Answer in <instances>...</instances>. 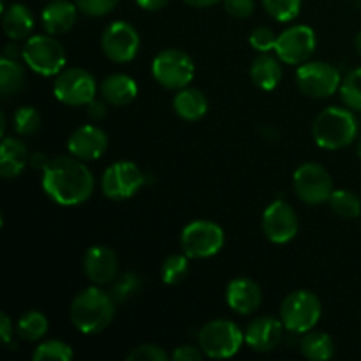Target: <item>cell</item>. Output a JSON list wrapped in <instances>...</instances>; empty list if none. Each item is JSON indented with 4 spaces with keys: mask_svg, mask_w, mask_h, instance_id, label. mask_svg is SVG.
<instances>
[{
    "mask_svg": "<svg viewBox=\"0 0 361 361\" xmlns=\"http://www.w3.org/2000/svg\"><path fill=\"white\" fill-rule=\"evenodd\" d=\"M94 175L74 155L51 159L42 169V189L62 207H76L85 203L94 192Z\"/></svg>",
    "mask_w": 361,
    "mask_h": 361,
    "instance_id": "6da1fadb",
    "label": "cell"
},
{
    "mask_svg": "<svg viewBox=\"0 0 361 361\" xmlns=\"http://www.w3.org/2000/svg\"><path fill=\"white\" fill-rule=\"evenodd\" d=\"M115 300L99 288L83 289L71 303V321L85 335L101 334L115 316Z\"/></svg>",
    "mask_w": 361,
    "mask_h": 361,
    "instance_id": "7a4b0ae2",
    "label": "cell"
},
{
    "mask_svg": "<svg viewBox=\"0 0 361 361\" xmlns=\"http://www.w3.org/2000/svg\"><path fill=\"white\" fill-rule=\"evenodd\" d=\"M358 134V122L351 109L331 106L321 111L312 123L314 141L324 150L349 147Z\"/></svg>",
    "mask_w": 361,
    "mask_h": 361,
    "instance_id": "3957f363",
    "label": "cell"
},
{
    "mask_svg": "<svg viewBox=\"0 0 361 361\" xmlns=\"http://www.w3.org/2000/svg\"><path fill=\"white\" fill-rule=\"evenodd\" d=\"M245 334L233 321L215 319L204 324L197 334V344L204 356L212 360L233 358L242 348Z\"/></svg>",
    "mask_w": 361,
    "mask_h": 361,
    "instance_id": "277c9868",
    "label": "cell"
},
{
    "mask_svg": "<svg viewBox=\"0 0 361 361\" xmlns=\"http://www.w3.org/2000/svg\"><path fill=\"white\" fill-rule=\"evenodd\" d=\"M23 60L41 76H56L66 66V49L59 39L48 35H32L23 44Z\"/></svg>",
    "mask_w": 361,
    "mask_h": 361,
    "instance_id": "5b68a950",
    "label": "cell"
},
{
    "mask_svg": "<svg viewBox=\"0 0 361 361\" xmlns=\"http://www.w3.org/2000/svg\"><path fill=\"white\" fill-rule=\"evenodd\" d=\"M323 307L314 293L300 289L286 296L281 307V321L291 334H307L321 319Z\"/></svg>",
    "mask_w": 361,
    "mask_h": 361,
    "instance_id": "8992f818",
    "label": "cell"
},
{
    "mask_svg": "<svg viewBox=\"0 0 361 361\" xmlns=\"http://www.w3.org/2000/svg\"><path fill=\"white\" fill-rule=\"evenodd\" d=\"M152 74L168 90H182L192 81L194 62L182 49H164L152 62Z\"/></svg>",
    "mask_w": 361,
    "mask_h": 361,
    "instance_id": "52a82bcc",
    "label": "cell"
},
{
    "mask_svg": "<svg viewBox=\"0 0 361 361\" xmlns=\"http://www.w3.org/2000/svg\"><path fill=\"white\" fill-rule=\"evenodd\" d=\"M224 247V231L212 221H194L182 231L183 254L190 259H207Z\"/></svg>",
    "mask_w": 361,
    "mask_h": 361,
    "instance_id": "ba28073f",
    "label": "cell"
},
{
    "mask_svg": "<svg viewBox=\"0 0 361 361\" xmlns=\"http://www.w3.org/2000/svg\"><path fill=\"white\" fill-rule=\"evenodd\" d=\"M341 71L326 62H305L296 71V85L307 97L324 99L341 88Z\"/></svg>",
    "mask_w": 361,
    "mask_h": 361,
    "instance_id": "9c48e42d",
    "label": "cell"
},
{
    "mask_svg": "<svg viewBox=\"0 0 361 361\" xmlns=\"http://www.w3.org/2000/svg\"><path fill=\"white\" fill-rule=\"evenodd\" d=\"M53 94L62 104L87 106L97 94V81L88 71L71 67L56 76Z\"/></svg>",
    "mask_w": 361,
    "mask_h": 361,
    "instance_id": "30bf717a",
    "label": "cell"
},
{
    "mask_svg": "<svg viewBox=\"0 0 361 361\" xmlns=\"http://www.w3.org/2000/svg\"><path fill=\"white\" fill-rule=\"evenodd\" d=\"M296 194L307 204H321L330 200L334 182L326 169L316 162H305L293 175Z\"/></svg>",
    "mask_w": 361,
    "mask_h": 361,
    "instance_id": "8fae6325",
    "label": "cell"
},
{
    "mask_svg": "<svg viewBox=\"0 0 361 361\" xmlns=\"http://www.w3.org/2000/svg\"><path fill=\"white\" fill-rule=\"evenodd\" d=\"M145 183L141 169L130 161H118L109 166L101 180V190L109 200H129Z\"/></svg>",
    "mask_w": 361,
    "mask_h": 361,
    "instance_id": "7c38bea8",
    "label": "cell"
},
{
    "mask_svg": "<svg viewBox=\"0 0 361 361\" xmlns=\"http://www.w3.org/2000/svg\"><path fill=\"white\" fill-rule=\"evenodd\" d=\"M101 46L104 55L116 63L130 62L140 51V35L127 21H113L102 32Z\"/></svg>",
    "mask_w": 361,
    "mask_h": 361,
    "instance_id": "4fadbf2b",
    "label": "cell"
},
{
    "mask_svg": "<svg viewBox=\"0 0 361 361\" xmlns=\"http://www.w3.org/2000/svg\"><path fill=\"white\" fill-rule=\"evenodd\" d=\"M316 49V34L307 25H295L282 32L275 44L279 59L289 66H302Z\"/></svg>",
    "mask_w": 361,
    "mask_h": 361,
    "instance_id": "5bb4252c",
    "label": "cell"
},
{
    "mask_svg": "<svg viewBox=\"0 0 361 361\" xmlns=\"http://www.w3.org/2000/svg\"><path fill=\"white\" fill-rule=\"evenodd\" d=\"M263 231L274 243L291 242L298 235L296 212L286 201H274L263 214Z\"/></svg>",
    "mask_w": 361,
    "mask_h": 361,
    "instance_id": "9a60e30c",
    "label": "cell"
},
{
    "mask_svg": "<svg viewBox=\"0 0 361 361\" xmlns=\"http://www.w3.org/2000/svg\"><path fill=\"white\" fill-rule=\"evenodd\" d=\"M83 271L95 286L111 284L118 277V259L109 247L94 245L85 252Z\"/></svg>",
    "mask_w": 361,
    "mask_h": 361,
    "instance_id": "2e32d148",
    "label": "cell"
},
{
    "mask_svg": "<svg viewBox=\"0 0 361 361\" xmlns=\"http://www.w3.org/2000/svg\"><path fill=\"white\" fill-rule=\"evenodd\" d=\"M67 148L80 161H97L108 148V136L97 126H81L71 134Z\"/></svg>",
    "mask_w": 361,
    "mask_h": 361,
    "instance_id": "e0dca14e",
    "label": "cell"
},
{
    "mask_svg": "<svg viewBox=\"0 0 361 361\" xmlns=\"http://www.w3.org/2000/svg\"><path fill=\"white\" fill-rule=\"evenodd\" d=\"M263 300L261 288L254 281L247 277H238L229 282L226 291V302L229 309L235 310L240 316H250L256 312Z\"/></svg>",
    "mask_w": 361,
    "mask_h": 361,
    "instance_id": "ac0fdd59",
    "label": "cell"
},
{
    "mask_svg": "<svg viewBox=\"0 0 361 361\" xmlns=\"http://www.w3.org/2000/svg\"><path fill=\"white\" fill-rule=\"evenodd\" d=\"M284 324L275 317H257L247 326L245 342L257 353L274 351L282 341Z\"/></svg>",
    "mask_w": 361,
    "mask_h": 361,
    "instance_id": "d6986e66",
    "label": "cell"
},
{
    "mask_svg": "<svg viewBox=\"0 0 361 361\" xmlns=\"http://www.w3.org/2000/svg\"><path fill=\"white\" fill-rule=\"evenodd\" d=\"M78 6L69 0H51L42 9V27L48 34L62 35L74 27L78 20Z\"/></svg>",
    "mask_w": 361,
    "mask_h": 361,
    "instance_id": "ffe728a7",
    "label": "cell"
},
{
    "mask_svg": "<svg viewBox=\"0 0 361 361\" xmlns=\"http://www.w3.org/2000/svg\"><path fill=\"white\" fill-rule=\"evenodd\" d=\"M30 155L23 141L16 137H4L0 145V175L6 180H14L27 168Z\"/></svg>",
    "mask_w": 361,
    "mask_h": 361,
    "instance_id": "44dd1931",
    "label": "cell"
},
{
    "mask_svg": "<svg viewBox=\"0 0 361 361\" xmlns=\"http://www.w3.org/2000/svg\"><path fill=\"white\" fill-rule=\"evenodd\" d=\"M99 92H101L102 99H104L108 104L113 106H122L130 104V102L136 99L137 95V85L136 81L130 76L122 73H115L106 76L104 80L99 85Z\"/></svg>",
    "mask_w": 361,
    "mask_h": 361,
    "instance_id": "7402d4cb",
    "label": "cell"
},
{
    "mask_svg": "<svg viewBox=\"0 0 361 361\" xmlns=\"http://www.w3.org/2000/svg\"><path fill=\"white\" fill-rule=\"evenodd\" d=\"M2 13V28L13 41H23L34 30V16L23 4H11Z\"/></svg>",
    "mask_w": 361,
    "mask_h": 361,
    "instance_id": "603a6c76",
    "label": "cell"
},
{
    "mask_svg": "<svg viewBox=\"0 0 361 361\" xmlns=\"http://www.w3.org/2000/svg\"><path fill=\"white\" fill-rule=\"evenodd\" d=\"M279 60H281L279 56L275 59L270 53H261L254 59L252 66H250V80L257 88L267 92L277 88L282 80V67Z\"/></svg>",
    "mask_w": 361,
    "mask_h": 361,
    "instance_id": "cb8c5ba5",
    "label": "cell"
},
{
    "mask_svg": "<svg viewBox=\"0 0 361 361\" xmlns=\"http://www.w3.org/2000/svg\"><path fill=\"white\" fill-rule=\"evenodd\" d=\"M173 108L180 118L187 122H197L208 111V99L197 88H182L173 99Z\"/></svg>",
    "mask_w": 361,
    "mask_h": 361,
    "instance_id": "d4e9b609",
    "label": "cell"
},
{
    "mask_svg": "<svg viewBox=\"0 0 361 361\" xmlns=\"http://www.w3.org/2000/svg\"><path fill=\"white\" fill-rule=\"evenodd\" d=\"M300 351L307 360L326 361L335 355V342L324 331H307L300 342Z\"/></svg>",
    "mask_w": 361,
    "mask_h": 361,
    "instance_id": "484cf974",
    "label": "cell"
},
{
    "mask_svg": "<svg viewBox=\"0 0 361 361\" xmlns=\"http://www.w3.org/2000/svg\"><path fill=\"white\" fill-rule=\"evenodd\" d=\"M16 334L25 342L41 341L48 334V319H46L44 314L37 312V310L25 312L18 321Z\"/></svg>",
    "mask_w": 361,
    "mask_h": 361,
    "instance_id": "4316f807",
    "label": "cell"
},
{
    "mask_svg": "<svg viewBox=\"0 0 361 361\" xmlns=\"http://www.w3.org/2000/svg\"><path fill=\"white\" fill-rule=\"evenodd\" d=\"M25 85V69L16 62L4 56L0 60V92L4 95H13L20 92Z\"/></svg>",
    "mask_w": 361,
    "mask_h": 361,
    "instance_id": "83f0119b",
    "label": "cell"
},
{
    "mask_svg": "<svg viewBox=\"0 0 361 361\" xmlns=\"http://www.w3.org/2000/svg\"><path fill=\"white\" fill-rule=\"evenodd\" d=\"M328 203H330L334 214H337L342 219H356L361 215V200L353 190H334Z\"/></svg>",
    "mask_w": 361,
    "mask_h": 361,
    "instance_id": "f1b7e54d",
    "label": "cell"
},
{
    "mask_svg": "<svg viewBox=\"0 0 361 361\" xmlns=\"http://www.w3.org/2000/svg\"><path fill=\"white\" fill-rule=\"evenodd\" d=\"M189 259L190 257L187 254H173V256L166 257L161 267L162 282L175 286L185 281V277L189 275Z\"/></svg>",
    "mask_w": 361,
    "mask_h": 361,
    "instance_id": "f546056e",
    "label": "cell"
},
{
    "mask_svg": "<svg viewBox=\"0 0 361 361\" xmlns=\"http://www.w3.org/2000/svg\"><path fill=\"white\" fill-rule=\"evenodd\" d=\"M141 286H143V282H141V279L134 271H126V274H122L111 282V288H109L108 293L115 300L116 305H120V303L127 302L134 295H137Z\"/></svg>",
    "mask_w": 361,
    "mask_h": 361,
    "instance_id": "4dcf8cb0",
    "label": "cell"
},
{
    "mask_svg": "<svg viewBox=\"0 0 361 361\" xmlns=\"http://www.w3.org/2000/svg\"><path fill=\"white\" fill-rule=\"evenodd\" d=\"M74 353L69 344L62 341H46L35 348L34 361H71Z\"/></svg>",
    "mask_w": 361,
    "mask_h": 361,
    "instance_id": "1f68e13d",
    "label": "cell"
},
{
    "mask_svg": "<svg viewBox=\"0 0 361 361\" xmlns=\"http://www.w3.org/2000/svg\"><path fill=\"white\" fill-rule=\"evenodd\" d=\"M341 97L353 111H361V67L351 71L341 83Z\"/></svg>",
    "mask_w": 361,
    "mask_h": 361,
    "instance_id": "d6a6232c",
    "label": "cell"
},
{
    "mask_svg": "<svg viewBox=\"0 0 361 361\" xmlns=\"http://www.w3.org/2000/svg\"><path fill=\"white\" fill-rule=\"evenodd\" d=\"M13 126L20 136H32L41 129V115L32 106H21L14 111Z\"/></svg>",
    "mask_w": 361,
    "mask_h": 361,
    "instance_id": "836d02e7",
    "label": "cell"
},
{
    "mask_svg": "<svg viewBox=\"0 0 361 361\" xmlns=\"http://www.w3.org/2000/svg\"><path fill=\"white\" fill-rule=\"evenodd\" d=\"M263 7L274 20L286 23L298 16L302 0H263Z\"/></svg>",
    "mask_w": 361,
    "mask_h": 361,
    "instance_id": "e575fe53",
    "label": "cell"
},
{
    "mask_svg": "<svg viewBox=\"0 0 361 361\" xmlns=\"http://www.w3.org/2000/svg\"><path fill=\"white\" fill-rule=\"evenodd\" d=\"M279 35H275V32L268 27H259L256 30H252L250 34L249 42L256 51L259 53H268L274 49L275 51V44H277Z\"/></svg>",
    "mask_w": 361,
    "mask_h": 361,
    "instance_id": "d590c367",
    "label": "cell"
},
{
    "mask_svg": "<svg viewBox=\"0 0 361 361\" xmlns=\"http://www.w3.org/2000/svg\"><path fill=\"white\" fill-rule=\"evenodd\" d=\"M120 0H76L78 9L87 16H104L109 14Z\"/></svg>",
    "mask_w": 361,
    "mask_h": 361,
    "instance_id": "8d00e7d4",
    "label": "cell"
},
{
    "mask_svg": "<svg viewBox=\"0 0 361 361\" xmlns=\"http://www.w3.org/2000/svg\"><path fill=\"white\" fill-rule=\"evenodd\" d=\"M168 358V353L154 344L137 345V348H134L133 351L127 355V360L129 361H166Z\"/></svg>",
    "mask_w": 361,
    "mask_h": 361,
    "instance_id": "74e56055",
    "label": "cell"
},
{
    "mask_svg": "<svg viewBox=\"0 0 361 361\" xmlns=\"http://www.w3.org/2000/svg\"><path fill=\"white\" fill-rule=\"evenodd\" d=\"M222 2H224L226 13L231 14L233 18H238V20L249 18L256 7L254 0H222Z\"/></svg>",
    "mask_w": 361,
    "mask_h": 361,
    "instance_id": "f35d334b",
    "label": "cell"
},
{
    "mask_svg": "<svg viewBox=\"0 0 361 361\" xmlns=\"http://www.w3.org/2000/svg\"><path fill=\"white\" fill-rule=\"evenodd\" d=\"M171 358L175 361H200L203 358V351L194 348V345H180L175 349Z\"/></svg>",
    "mask_w": 361,
    "mask_h": 361,
    "instance_id": "ab89813d",
    "label": "cell"
},
{
    "mask_svg": "<svg viewBox=\"0 0 361 361\" xmlns=\"http://www.w3.org/2000/svg\"><path fill=\"white\" fill-rule=\"evenodd\" d=\"M87 113H88V116H90L92 120L99 122V120L104 118L106 113H108V102L99 101V99H94V101L88 102V104H87Z\"/></svg>",
    "mask_w": 361,
    "mask_h": 361,
    "instance_id": "60d3db41",
    "label": "cell"
},
{
    "mask_svg": "<svg viewBox=\"0 0 361 361\" xmlns=\"http://www.w3.org/2000/svg\"><path fill=\"white\" fill-rule=\"evenodd\" d=\"M13 321L9 319V316L7 314H0V337H2V341L6 342L7 345H13L11 344V341H13Z\"/></svg>",
    "mask_w": 361,
    "mask_h": 361,
    "instance_id": "b9f144b4",
    "label": "cell"
},
{
    "mask_svg": "<svg viewBox=\"0 0 361 361\" xmlns=\"http://www.w3.org/2000/svg\"><path fill=\"white\" fill-rule=\"evenodd\" d=\"M137 6L145 11H159L169 4V0H136Z\"/></svg>",
    "mask_w": 361,
    "mask_h": 361,
    "instance_id": "7bdbcfd3",
    "label": "cell"
},
{
    "mask_svg": "<svg viewBox=\"0 0 361 361\" xmlns=\"http://www.w3.org/2000/svg\"><path fill=\"white\" fill-rule=\"evenodd\" d=\"M49 161H51V159H48V155L46 154H42V152H35V154L30 155V161H28V164L35 169H44L46 166H48Z\"/></svg>",
    "mask_w": 361,
    "mask_h": 361,
    "instance_id": "ee69618b",
    "label": "cell"
},
{
    "mask_svg": "<svg viewBox=\"0 0 361 361\" xmlns=\"http://www.w3.org/2000/svg\"><path fill=\"white\" fill-rule=\"evenodd\" d=\"M183 2L192 7H197V9H204V7H212L215 4L222 2V0H183Z\"/></svg>",
    "mask_w": 361,
    "mask_h": 361,
    "instance_id": "f6af8a7d",
    "label": "cell"
},
{
    "mask_svg": "<svg viewBox=\"0 0 361 361\" xmlns=\"http://www.w3.org/2000/svg\"><path fill=\"white\" fill-rule=\"evenodd\" d=\"M4 56H6V59H11V60H16L18 56H23V49L18 48L16 44H7Z\"/></svg>",
    "mask_w": 361,
    "mask_h": 361,
    "instance_id": "bcb514c9",
    "label": "cell"
},
{
    "mask_svg": "<svg viewBox=\"0 0 361 361\" xmlns=\"http://www.w3.org/2000/svg\"><path fill=\"white\" fill-rule=\"evenodd\" d=\"M355 46H356V51H358V55L361 56V32L358 35H356V41H355Z\"/></svg>",
    "mask_w": 361,
    "mask_h": 361,
    "instance_id": "7dc6e473",
    "label": "cell"
},
{
    "mask_svg": "<svg viewBox=\"0 0 361 361\" xmlns=\"http://www.w3.org/2000/svg\"><path fill=\"white\" fill-rule=\"evenodd\" d=\"M358 157L361 159V140H360V143H358Z\"/></svg>",
    "mask_w": 361,
    "mask_h": 361,
    "instance_id": "c3c4849f",
    "label": "cell"
}]
</instances>
